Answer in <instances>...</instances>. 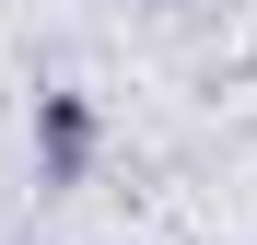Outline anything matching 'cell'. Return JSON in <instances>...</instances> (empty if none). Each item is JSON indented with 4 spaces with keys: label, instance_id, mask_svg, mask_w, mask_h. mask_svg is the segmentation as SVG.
<instances>
[{
    "label": "cell",
    "instance_id": "1",
    "mask_svg": "<svg viewBox=\"0 0 257 245\" xmlns=\"http://www.w3.org/2000/svg\"><path fill=\"white\" fill-rule=\"evenodd\" d=\"M82 140H94V117H82V105H70V94H47V152H59V163H70V152H82Z\"/></svg>",
    "mask_w": 257,
    "mask_h": 245
}]
</instances>
